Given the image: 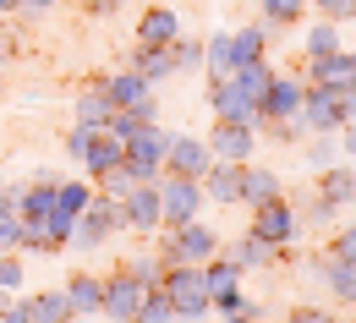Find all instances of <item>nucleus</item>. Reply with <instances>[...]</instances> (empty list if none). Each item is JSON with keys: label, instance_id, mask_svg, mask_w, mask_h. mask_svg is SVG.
Instances as JSON below:
<instances>
[{"label": "nucleus", "instance_id": "1", "mask_svg": "<svg viewBox=\"0 0 356 323\" xmlns=\"http://www.w3.org/2000/svg\"><path fill=\"white\" fill-rule=\"evenodd\" d=\"M159 290L170 296L176 323H203L209 313H214V307H209V285H203V263H165Z\"/></svg>", "mask_w": 356, "mask_h": 323}, {"label": "nucleus", "instance_id": "2", "mask_svg": "<svg viewBox=\"0 0 356 323\" xmlns=\"http://www.w3.org/2000/svg\"><path fill=\"white\" fill-rule=\"evenodd\" d=\"M165 148H170V132H165L159 121L137 126L132 138L121 142V170H127L132 181H159V176H165Z\"/></svg>", "mask_w": 356, "mask_h": 323}, {"label": "nucleus", "instance_id": "3", "mask_svg": "<svg viewBox=\"0 0 356 323\" xmlns=\"http://www.w3.org/2000/svg\"><path fill=\"white\" fill-rule=\"evenodd\" d=\"M165 241L154 247L165 263H209L214 252H220V235H214V225H203V214L197 220H186V225H176V231H159Z\"/></svg>", "mask_w": 356, "mask_h": 323}, {"label": "nucleus", "instance_id": "4", "mask_svg": "<svg viewBox=\"0 0 356 323\" xmlns=\"http://www.w3.org/2000/svg\"><path fill=\"white\" fill-rule=\"evenodd\" d=\"M159 231H176V225H186V220H197L203 214V181H192V176H159Z\"/></svg>", "mask_w": 356, "mask_h": 323}, {"label": "nucleus", "instance_id": "5", "mask_svg": "<svg viewBox=\"0 0 356 323\" xmlns=\"http://www.w3.org/2000/svg\"><path fill=\"white\" fill-rule=\"evenodd\" d=\"M121 231H127V220H121V203H115V197H104V192L93 186L88 208L77 214V231H72V247H77V252H93V247H104L110 235H121Z\"/></svg>", "mask_w": 356, "mask_h": 323}, {"label": "nucleus", "instance_id": "6", "mask_svg": "<svg viewBox=\"0 0 356 323\" xmlns=\"http://www.w3.org/2000/svg\"><path fill=\"white\" fill-rule=\"evenodd\" d=\"M99 88H104V99H110L115 110H132L143 126H148V121H159V99H154V83H148V77H137L132 66H127V72H115V77H99Z\"/></svg>", "mask_w": 356, "mask_h": 323}, {"label": "nucleus", "instance_id": "7", "mask_svg": "<svg viewBox=\"0 0 356 323\" xmlns=\"http://www.w3.org/2000/svg\"><path fill=\"white\" fill-rule=\"evenodd\" d=\"M252 235H264L268 247H296V235H302V214H296V203L280 192V197H268L252 208Z\"/></svg>", "mask_w": 356, "mask_h": 323}, {"label": "nucleus", "instance_id": "8", "mask_svg": "<svg viewBox=\"0 0 356 323\" xmlns=\"http://www.w3.org/2000/svg\"><path fill=\"white\" fill-rule=\"evenodd\" d=\"M302 126L318 132V138H334V132L346 126L340 88H318V83H307V93H302Z\"/></svg>", "mask_w": 356, "mask_h": 323}, {"label": "nucleus", "instance_id": "9", "mask_svg": "<svg viewBox=\"0 0 356 323\" xmlns=\"http://www.w3.org/2000/svg\"><path fill=\"white\" fill-rule=\"evenodd\" d=\"M203 142H209L214 159H236V165H247L252 148H258V126H247V121H214Z\"/></svg>", "mask_w": 356, "mask_h": 323}, {"label": "nucleus", "instance_id": "10", "mask_svg": "<svg viewBox=\"0 0 356 323\" xmlns=\"http://www.w3.org/2000/svg\"><path fill=\"white\" fill-rule=\"evenodd\" d=\"M220 258L225 263H236L241 274L247 269H268V263H280V258H291V247H268L264 235H236V241H220Z\"/></svg>", "mask_w": 356, "mask_h": 323}, {"label": "nucleus", "instance_id": "11", "mask_svg": "<svg viewBox=\"0 0 356 323\" xmlns=\"http://www.w3.org/2000/svg\"><path fill=\"white\" fill-rule=\"evenodd\" d=\"M209 165H214V154H209V142H203V138L170 132V148H165V170H170V176H192V181H203Z\"/></svg>", "mask_w": 356, "mask_h": 323}, {"label": "nucleus", "instance_id": "12", "mask_svg": "<svg viewBox=\"0 0 356 323\" xmlns=\"http://www.w3.org/2000/svg\"><path fill=\"white\" fill-rule=\"evenodd\" d=\"M121 220H127V231H137V235H159V186L137 181L132 192L121 197Z\"/></svg>", "mask_w": 356, "mask_h": 323}, {"label": "nucleus", "instance_id": "13", "mask_svg": "<svg viewBox=\"0 0 356 323\" xmlns=\"http://www.w3.org/2000/svg\"><path fill=\"white\" fill-rule=\"evenodd\" d=\"M137 301H143V285H137L127 269H115V274L104 279V301H99V318L127 323V318H137Z\"/></svg>", "mask_w": 356, "mask_h": 323}, {"label": "nucleus", "instance_id": "14", "mask_svg": "<svg viewBox=\"0 0 356 323\" xmlns=\"http://www.w3.org/2000/svg\"><path fill=\"white\" fill-rule=\"evenodd\" d=\"M209 110H214V121H247V126H258V110L247 104V93L236 88L230 77H209Z\"/></svg>", "mask_w": 356, "mask_h": 323}, {"label": "nucleus", "instance_id": "15", "mask_svg": "<svg viewBox=\"0 0 356 323\" xmlns=\"http://www.w3.org/2000/svg\"><path fill=\"white\" fill-rule=\"evenodd\" d=\"M203 197L220 203V208H236V203H241V165H236V159H214V165L203 170Z\"/></svg>", "mask_w": 356, "mask_h": 323}, {"label": "nucleus", "instance_id": "16", "mask_svg": "<svg viewBox=\"0 0 356 323\" xmlns=\"http://www.w3.org/2000/svg\"><path fill=\"white\" fill-rule=\"evenodd\" d=\"M356 55L351 49H329V55H307V83L318 88H351Z\"/></svg>", "mask_w": 356, "mask_h": 323}, {"label": "nucleus", "instance_id": "17", "mask_svg": "<svg viewBox=\"0 0 356 323\" xmlns=\"http://www.w3.org/2000/svg\"><path fill=\"white\" fill-rule=\"evenodd\" d=\"M88 181H99V176H110V170H121V138H110L104 126L93 132V142H88V154H83V165H77Z\"/></svg>", "mask_w": 356, "mask_h": 323}, {"label": "nucleus", "instance_id": "18", "mask_svg": "<svg viewBox=\"0 0 356 323\" xmlns=\"http://www.w3.org/2000/svg\"><path fill=\"white\" fill-rule=\"evenodd\" d=\"M66 301H72V318H99V301H104V279L99 274H77L66 279Z\"/></svg>", "mask_w": 356, "mask_h": 323}, {"label": "nucleus", "instance_id": "19", "mask_svg": "<svg viewBox=\"0 0 356 323\" xmlns=\"http://www.w3.org/2000/svg\"><path fill=\"white\" fill-rule=\"evenodd\" d=\"M181 33V17L170 6H148L143 17H137V44H170Z\"/></svg>", "mask_w": 356, "mask_h": 323}, {"label": "nucleus", "instance_id": "20", "mask_svg": "<svg viewBox=\"0 0 356 323\" xmlns=\"http://www.w3.org/2000/svg\"><path fill=\"white\" fill-rule=\"evenodd\" d=\"M318 197H329L334 208H351V203H356V165H323Z\"/></svg>", "mask_w": 356, "mask_h": 323}, {"label": "nucleus", "instance_id": "21", "mask_svg": "<svg viewBox=\"0 0 356 323\" xmlns=\"http://www.w3.org/2000/svg\"><path fill=\"white\" fill-rule=\"evenodd\" d=\"M132 72H137V77H148V83L176 77V55H170V44H137L132 49Z\"/></svg>", "mask_w": 356, "mask_h": 323}, {"label": "nucleus", "instance_id": "22", "mask_svg": "<svg viewBox=\"0 0 356 323\" xmlns=\"http://www.w3.org/2000/svg\"><path fill=\"white\" fill-rule=\"evenodd\" d=\"M268 197H280V176L268 170V165H241V203L247 208H258V203H268Z\"/></svg>", "mask_w": 356, "mask_h": 323}, {"label": "nucleus", "instance_id": "23", "mask_svg": "<svg viewBox=\"0 0 356 323\" xmlns=\"http://www.w3.org/2000/svg\"><path fill=\"white\" fill-rule=\"evenodd\" d=\"M11 208H17V220H44L55 208V181H28L22 192H11Z\"/></svg>", "mask_w": 356, "mask_h": 323}, {"label": "nucleus", "instance_id": "24", "mask_svg": "<svg viewBox=\"0 0 356 323\" xmlns=\"http://www.w3.org/2000/svg\"><path fill=\"white\" fill-rule=\"evenodd\" d=\"M22 301H28V323H72L66 290H33V296H22Z\"/></svg>", "mask_w": 356, "mask_h": 323}, {"label": "nucleus", "instance_id": "25", "mask_svg": "<svg viewBox=\"0 0 356 323\" xmlns=\"http://www.w3.org/2000/svg\"><path fill=\"white\" fill-rule=\"evenodd\" d=\"M230 83L247 93V104L258 110V99H264L268 83H274V66H268V60H247V66H236V72H230Z\"/></svg>", "mask_w": 356, "mask_h": 323}, {"label": "nucleus", "instance_id": "26", "mask_svg": "<svg viewBox=\"0 0 356 323\" xmlns=\"http://www.w3.org/2000/svg\"><path fill=\"white\" fill-rule=\"evenodd\" d=\"M203 72H209V77H230V72H236L230 33H209V39H203Z\"/></svg>", "mask_w": 356, "mask_h": 323}, {"label": "nucleus", "instance_id": "27", "mask_svg": "<svg viewBox=\"0 0 356 323\" xmlns=\"http://www.w3.org/2000/svg\"><path fill=\"white\" fill-rule=\"evenodd\" d=\"M110 115H115V104L104 99V88H99V83H93L88 93H77V121H83V126H104Z\"/></svg>", "mask_w": 356, "mask_h": 323}, {"label": "nucleus", "instance_id": "28", "mask_svg": "<svg viewBox=\"0 0 356 323\" xmlns=\"http://www.w3.org/2000/svg\"><path fill=\"white\" fill-rule=\"evenodd\" d=\"M121 269H127V274H132L137 285H143V290H154V285L165 279V258H159V252L148 247V252H137V258H127Z\"/></svg>", "mask_w": 356, "mask_h": 323}, {"label": "nucleus", "instance_id": "29", "mask_svg": "<svg viewBox=\"0 0 356 323\" xmlns=\"http://www.w3.org/2000/svg\"><path fill=\"white\" fill-rule=\"evenodd\" d=\"M323 279H329V290H334L346 307H356V263H340V258H329Z\"/></svg>", "mask_w": 356, "mask_h": 323}, {"label": "nucleus", "instance_id": "30", "mask_svg": "<svg viewBox=\"0 0 356 323\" xmlns=\"http://www.w3.org/2000/svg\"><path fill=\"white\" fill-rule=\"evenodd\" d=\"M230 44H236V66H247V60H264V44H268L264 22H258V28H236V33H230Z\"/></svg>", "mask_w": 356, "mask_h": 323}, {"label": "nucleus", "instance_id": "31", "mask_svg": "<svg viewBox=\"0 0 356 323\" xmlns=\"http://www.w3.org/2000/svg\"><path fill=\"white\" fill-rule=\"evenodd\" d=\"M137 323H176V307H170V296L154 285V290H143V301H137Z\"/></svg>", "mask_w": 356, "mask_h": 323}, {"label": "nucleus", "instance_id": "32", "mask_svg": "<svg viewBox=\"0 0 356 323\" xmlns=\"http://www.w3.org/2000/svg\"><path fill=\"white\" fill-rule=\"evenodd\" d=\"M93 197V181L88 176H77V181H55V208H72V214H83Z\"/></svg>", "mask_w": 356, "mask_h": 323}, {"label": "nucleus", "instance_id": "33", "mask_svg": "<svg viewBox=\"0 0 356 323\" xmlns=\"http://www.w3.org/2000/svg\"><path fill=\"white\" fill-rule=\"evenodd\" d=\"M307 17V0H264V22L268 28H296Z\"/></svg>", "mask_w": 356, "mask_h": 323}, {"label": "nucleus", "instance_id": "34", "mask_svg": "<svg viewBox=\"0 0 356 323\" xmlns=\"http://www.w3.org/2000/svg\"><path fill=\"white\" fill-rule=\"evenodd\" d=\"M329 49H340V22L318 17V22L307 28V55H329Z\"/></svg>", "mask_w": 356, "mask_h": 323}, {"label": "nucleus", "instance_id": "35", "mask_svg": "<svg viewBox=\"0 0 356 323\" xmlns=\"http://www.w3.org/2000/svg\"><path fill=\"white\" fill-rule=\"evenodd\" d=\"M170 55H176V72L203 66V44H197V39H186V33H176V39H170Z\"/></svg>", "mask_w": 356, "mask_h": 323}, {"label": "nucleus", "instance_id": "36", "mask_svg": "<svg viewBox=\"0 0 356 323\" xmlns=\"http://www.w3.org/2000/svg\"><path fill=\"white\" fill-rule=\"evenodd\" d=\"M93 132H99V126H83V121H72V132H66V159H72V165H83V154H88Z\"/></svg>", "mask_w": 356, "mask_h": 323}, {"label": "nucleus", "instance_id": "37", "mask_svg": "<svg viewBox=\"0 0 356 323\" xmlns=\"http://www.w3.org/2000/svg\"><path fill=\"white\" fill-rule=\"evenodd\" d=\"M0 290H6V296L22 290V258H17V252H0Z\"/></svg>", "mask_w": 356, "mask_h": 323}, {"label": "nucleus", "instance_id": "38", "mask_svg": "<svg viewBox=\"0 0 356 323\" xmlns=\"http://www.w3.org/2000/svg\"><path fill=\"white\" fill-rule=\"evenodd\" d=\"M22 247V220L17 208H0V252H17Z\"/></svg>", "mask_w": 356, "mask_h": 323}, {"label": "nucleus", "instance_id": "39", "mask_svg": "<svg viewBox=\"0 0 356 323\" xmlns=\"http://www.w3.org/2000/svg\"><path fill=\"white\" fill-rule=\"evenodd\" d=\"M93 186H99V192H104V197H115V203H121V197H127V192H132V176H127V170H110V176H99V181H93Z\"/></svg>", "mask_w": 356, "mask_h": 323}, {"label": "nucleus", "instance_id": "40", "mask_svg": "<svg viewBox=\"0 0 356 323\" xmlns=\"http://www.w3.org/2000/svg\"><path fill=\"white\" fill-rule=\"evenodd\" d=\"M323 252H329V258H340V263H356V225H346V231L334 235Z\"/></svg>", "mask_w": 356, "mask_h": 323}, {"label": "nucleus", "instance_id": "41", "mask_svg": "<svg viewBox=\"0 0 356 323\" xmlns=\"http://www.w3.org/2000/svg\"><path fill=\"white\" fill-rule=\"evenodd\" d=\"M334 214H340V208H334L329 197H312V203H307V214H302V225H329Z\"/></svg>", "mask_w": 356, "mask_h": 323}, {"label": "nucleus", "instance_id": "42", "mask_svg": "<svg viewBox=\"0 0 356 323\" xmlns=\"http://www.w3.org/2000/svg\"><path fill=\"white\" fill-rule=\"evenodd\" d=\"M307 6H318L329 22H346V17H356V0H307Z\"/></svg>", "mask_w": 356, "mask_h": 323}, {"label": "nucleus", "instance_id": "43", "mask_svg": "<svg viewBox=\"0 0 356 323\" xmlns=\"http://www.w3.org/2000/svg\"><path fill=\"white\" fill-rule=\"evenodd\" d=\"M285 323H334V318H329L323 307H296V313H291Z\"/></svg>", "mask_w": 356, "mask_h": 323}, {"label": "nucleus", "instance_id": "44", "mask_svg": "<svg viewBox=\"0 0 356 323\" xmlns=\"http://www.w3.org/2000/svg\"><path fill=\"white\" fill-rule=\"evenodd\" d=\"M0 323H28V301H22V296L6 301V307H0Z\"/></svg>", "mask_w": 356, "mask_h": 323}, {"label": "nucleus", "instance_id": "45", "mask_svg": "<svg viewBox=\"0 0 356 323\" xmlns=\"http://www.w3.org/2000/svg\"><path fill=\"white\" fill-rule=\"evenodd\" d=\"M334 138H340V148H346V154H351V159H356V121H346V126H340Z\"/></svg>", "mask_w": 356, "mask_h": 323}, {"label": "nucleus", "instance_id": "46", "mask_svg": "<svg viewBox=\"0 0 356 323\" xmlns=\"http://www.w3.org/2000/svg\"><path fill=\"white\" fill-rule=\"evenodd\" d=\"M93 17H110V11H121V0H83Z\"/></svg>", "mask_w": 356, "mask_h": 323}, {"label": "nucleus", "instance_id": "47", "mask_svg": "<svg viewBox=\"0 0 356 323\" xmlns=\"http://www.w3.org/2000/svg\"><path fill=\"white\" fill-rule=\"evenodd\" d=\"M49 6H60V0H22V11H28V17H39V11H49Z\"/></svg>", "mask_w": 356, "mask_h": 323}, {"label": "nucleus", "instance_id": "48", "mask_svg": "<svg viewBox=\"0 0 356 323\" xmlns=\"http://www.w3.org/2000/svg\"><path fill=\"white\" fill-rule=\"evenodd\" d=\"M6 11H22V0H0V17H6Z\"/></svg>", "mask_w": 356, "mask_h": 323}, {"label": "nucleus", "instance_id": "49", "mask_svg": "<svg viewBox=\"0 0 356 323\" xmlns=\"http://www.w3.org/2000/svg\"><path fill=\"white\" fill-rule=\"evenodd\" d=\"M0 208H11V192H6V186H0Z\"/></svg>", "mask_w": 356, "mask_h": 323}, {"label": "nucleus", "instance_id": "50", "mask_svg": "<svg viewBox=\"0 0 356 323\" xmlns=\"http://www.w3.org/2000/svg\"><path fill=\"white\" fill-rule=\"evenodd\" d=\"M6 301H11V296H6V290H0V307H6Z\"/></svg>", "mask_w": 356, "mask_h": 323}, {"label": "nucleus", "instance_id": "51", "mask_svg": "<svg viewBox=\"0 0 356 323\" xmlns=\"http://www.w3.org/2000/svg\"><path fill=\"white\" fill-rule=\"evenodd\" d=\"M0 60H6V44H0Z\"/></svg>", "mask_w": 356, "mask_h": 323}, {"label": "nucleus", "instance_id": "52", "mask_svg": "<svg viewBox=\"0 0 356 323\" xmlns=\"http://www.w3.org/2000/svg\"><path fill=\"white\" fill-rule=\"evenodd\" d=\"M351 88H356V72H351Z\"/></svg>", "mask_w": 356, "mask_h": 323}]
</instances>
